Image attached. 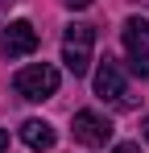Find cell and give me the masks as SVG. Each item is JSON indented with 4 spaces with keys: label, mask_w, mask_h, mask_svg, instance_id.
Listing matches in <instances>:
<instances>
[{
    "label": "cell",
    "mask_w": 149,
    "mask_h": 153,
    "mask_svg": "<svg viewBox=\"0 0 149 153\" xmlns=\"http://www.w3.org/2000/svg\"><path fill=\"white\" fill-rule=\"evenodd\" d=\"M13 87H17V95L21 100H50L54 91H58V66H50V62H29L17 71L13 79Z\"/></svg>",
    "instance_id": "1"
},
{
    "label": "cell",
    "mask_w": 149,
    "mask_h": 153,
    "mask_svg": "<svg viewBox=\"0 0 149 153\" xmlns=\"http://www.w3.org/2000/svg\"><path fill=\"white\" fill-rule=\"evenodd\" d=\"M95 95L104 103H112V108H133V95H128V83H124V66L108 54V58H99L95 66Z\"/></svg>",
    "instance_id": "2"
},
{
    "label": "cell",
    "mask_w": 149,
    "mask_h": 153,
    "mask_svg": "<svg viewBox=\"0 0 149 153\" xmlns=\"http://www.w3.org/2000/svg\"><path fill=\"white\" fill-rule=\"evenodd\" d=\"M91 42H95V29L91 25H66V37H62V62L74 79L91 71Z\"/></svg>",
    "instance_id": "3"
},
{
    "label": "cell",
    "mask_w": 149,
    "mask_h": 153,
    "mask_svg": "<svg viewBox=\"0 0 149 153\" xmlns=\"http://www.w3.org/2000/svg\"><path fill=\"white\" fill-rule=\"evenodd\" d=\"M124 54H128V66L141 79H149V21L145 17H128L124 21Z\"/></svg>",
    "instance_id": "4"
},
{
    "label": "cell",
    "mask_w": 149,
    "mask_h": 153,
    "mask_svg": "<svg viewBox=\"0 0 149 153\" xmlns=\"http://www.w3.org/2000/svg\"><path fill=\"white\" fill-rule=\"evenodd\" d=\"M71 132H74V141H79V145H87V149H104V145H108V137H112V120H108V116H99V112H91V108H83V112H74Z\"/></svg>",
    "instance_id": "5"
},
{
    "label": "cell",
    "mask_w": 149,
    "mask_h": 153,
    "mask_svg": "<svg viewBox=\"0 0 149 153\" xmlns=\"http://www.w3.org/2000/svg\"><path fill=\"white\" fill-rule=\"evenodd\" d=\"M33 50H37V29L29 21H13L0 33V54L4 58H29Z\"/></svg>",
    "instance_id": "6"
},
{
    "label": "cell",
    "mask_w": 149,
    "mask_h": 153,
    "mask_svg": "<svg viewBox=\"0 0 149 153\" xmlns=\"http://www.w3.org/2000/svg\"><path fill=\"white\" fill-rule=\"evenodd\" d=\"M21 141L33 153H46V149H54L58 132H54V124H46V120H25V124H21Z\"/></svg>",
    "instance_id": "7"
},
{
    "label": "cell",
    "mask_w": 149,
    "mask_h": 153,
    "mask_svg": "<svg viewBox=\"0 0 149 153\" xmlns=\"http://www.w3.org/2000/svg\"><path fill=\"white\" fill-rule=\"evenodd\" d=\"M112 153H141V145H133V141H124V145H116Z\"/></svg>",
    "instance_id": "8"
},
{
    "label": "cell",
    "mask_w": 149,
    "mask_h": 153,
    "mask_svg": "<svg viewBox=\"0 0 149 153\" xmlns=\"http://www.w3.org/2000/svg\"><path fill=\"white\" fill-rule=\"evenodd\" d=\"M8 149V128H0V153Z\"/></svg>",
    "instance_id": "9"
},
{
    "label": "cell",
    "mask_w": 149,
    "mask_h": 153,
    "mask_svg": "<svg viewBox=\"0 0 149 153\" xmlns=\"http://www.w3.org/2000/svg\"><path fill=\"white\" fill-rule=\"evenodd\" d=\"M91 0H66V8H87Z\"/></svg>",
    "instance_id": "10"
},
{
    "label": "cell",
    "mask_w": 149,
    "mask_h": 153,
    "mask_svg": "<svg viewBox=\"0 0 149 153\" xmlns=\"http://www.w3.org/2000/svg\"><path fill=\"white\" fill-rule=\"evenodd\" d=\"M141 137H145V141H149V116H145V120H141Z\"/></svg>",
    "instance_id": "11"
},
{
    "label": "cell",
    "mask_w": 149,
    "mask_h": 153,
    "mask_svg": "<svg viewBox=\"0 0 149 153\" xmlns=\"http://www.w3.org/2000/svg\"><path fill=\"white\" fill-rule=\"evenodd\" d=\"M13 4H17V0H0V17H4V8H13Z\"/></svg>",
    "instance_id": "12"
}]
</instances>
